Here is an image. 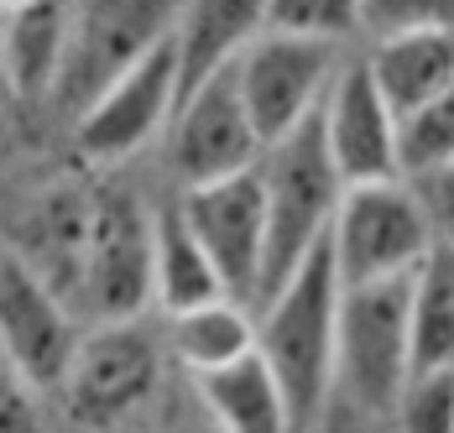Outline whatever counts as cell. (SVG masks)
I'll return each instance as SVG.
<instances>
[{
    "instance_id": "obj_1",
    "label": "cell",
    "mask_w": 454,
    "mask_h": 433,
    "mask_svg": "<svg viewBox=\"0 0 454 433\" xmlns=\"http://www.w3.org/2000/svg\"><path fill=\"white\" fill-rule=\"evenodd\" d=\"M340 266L329 251V235L298 261L272 293L262 298L256 350L272 366L293 429H309L329 413L334 387V319H340Z\"/></svg>"
},
{
    "instance_id": "obj_2",
    "label": "cell",
    "mask_w": 454,
    "mask_h": 433,
    "mask_svg": "<svg viewBox=\"0 0 454 433\" xmlns=\"http://www.w3.org/2000/svg\"><path fill=\"white\" fill-rule=\"evenodd\" d=\"M408 371H412L408 277L345 282L340 287V319H334V387H329V413L334 407H350L356 418H371V423L376 418H392Z\"/></svg>"
},
{
    "instance_id": "obj_3",
    "label": "cell",
    "mask_w": 454,
    "mask_h": 433,
    "mask_svg": "<svg viewBox=\"0 0 454 433\" xmlns=\"http://www.w3.org/2000/svg\"><path fill=\"white\" fill-rule=\"evenodd\" d=\"M256 168H262V193H267V256H262V287H256V303H262L277 282L329 235L334 204L345 193V177L329 162L318 110L303 126L277 136L272 146H262Z\"/></svg>"
},
{
    "instance_id": "obj_4",
    "label": "cell",
    "mask_w": 454,
    "mask_h": 433,
    "mask_svg": "<svg viewBox=\"0 0 454 433\" xmlns=\"http://www.w3.org/2000/svg\"><path fill=\"white\" fill-rule=\"evenodd\" d=\"M428 246H434V215L412 188H403L397 177L345 183L329 219V251L340 282L408 277Z\"/></svg>"
},
{
    "instance_id": "obj_5",
    "label": "cell",
    "mask_w": 454,
    "mask_h": 433,
    "mask_svg": "<svg viewBox=\"0 0 454 433\" xmlns=\"http://www.w3.org/2000/svg\"><path fill=\"white\" fill-rule=\"evenodd\" d=\"M178 0H68V37L52 94L84 110L115 74L173 32Z\"/></svg>"
},
{
    "instance_id": "obj_6",
    "label": "cell",
    "mask_w": 454,
    "mask_h": 433,
    "mask_svg": "<svg viewBox=\"0 0 454 433\" xmlns=\"http://www.w3.org/2000/svg\"><path fill=\"white\" fill-rule=\"evenodd\" d=\"M230 68H235V84H240V99L251 110V126L262 136V146H272L277 136L303 126L318 110L324 89L340 68V43L262 27L240 47V58Z\"/></svg>"
},
{
    "instance_id": "obj_7",
    "label": "cell",
    "mask_w": 454,
    "mask_h": 433,
    "mask_svg": "<svg viewBox=\"0 0 454 433\" xmlns=\"http://www.w3.org/2000/svg\"><path fill=\"white\" fill-rule=\"evenodd\" d=\"M152 303V215L126 188L90 193V235L74 308L99 319H137Z\"/></svg>"
},
{
    "instance_id": "obj_8",
    "label": "cell",
    "mask_w": 454,
    "mask_h": 433,
    "mask_svg": "<svg viewBox=\"0 0 454 433\" xmlns=\"http://www.w3.org/2000/svg\"><path fill=\"white\" fill-rule=\"evenodd\" d=\"M58 387L79 423L90 429L126 423L157 391V345L137 319H99L90 335H79Z\"/></svg>"
},
{
    "instance_id": "obj_9",
    "label": "cell",
    "mask_w": 454,
    "mask_h": 433,
    "mask_svg": "<svg viewBox=\"0 0 454 433\" xmlns=\"http://www.w3.org/2000/svg\"><path fill=\"white\" fill-rule=\"evenodd\" d=\"M188 230L199 235L204 256L215 261L230 298L256 308L262 287V256H267V193H262V168H240L225 177L188 183L178 199Z\"/></svg>"
},
{
    "instance_id": "obj_10",
    "label": "cell",
    "mask_w": 454,
    "mask_h": 433,
    "mask_svg": "<svg viewBox=\"0 0 454 433\" xmlns=\"http://www.w3.org/2000/svg\"><path fill=\"white\" fill-rule=\"evenodd\" d=\"M173 105H178V58L168 32L79 110V152L90 162H126L168 130Z\"/></svg>"
},
{
    "instance_id": "obj_11",
    "label": "cell",
    "mask_w": 454,
    "mask_h": 433,
    "mask_svg": "<svg viewBox=\"0 0 454 433\" xmlns=\"http://www.w3.org/2000/svg\"><path fill=\"white\" fill-rule=\"evenodd\" d=\"M168 157H173V173L183 177V188L204 177L240 173L262 157V136L240 99L235 68H220L204 84L178 94L173 121H168Z\"/></svg>"
},
{
    "instance_id": "obj_12",
    "label": "cell",
    "mask_w": 454,
    "mask_h": 433,
    "mask_svg": "<svg viewBox=\"0 0 454 433\" xmlns=\"http://www.w3.org/2000/svg\"><path fill=\"white\" fill-rule=\"evenodd\" d=\"M79 345L68 303L21 256L0 261V355L21 387H58Z\"/></svg>"
},
{
    "instance_id": "obj_13",
    "label": "cell",
    "mask_w": 454,
    "mask_h": 433,
    "mask_svg": "<svg viewBox=\"0 0 454 433\" xmlns=\"http://www.w3.org/2000/svg\"><path fill=\"white\" fill-rule=\"evenodd\" d=\"M318 130L329 146V162L345 183H371V177H397V110L376 89L365 58L340 63L334 79L318 99Z\"/></svg>"
},
{
    "instance_id": "obj_14",
    "label": "cell",
    "mask_w": 454,
    "mask_h": 433,
    "mask_svg": "<svg viewBox=\"0 0 454 433\" xmlns=\"http://www.w3.org/2000/svg\"><path fill=\"white\" fill-rule=\"evenodd\" d=\"M262 27H267V0H178V16H173L178 94L230 68Z\"/></svg>"
},
{
    "instance_id": "obj_15",
    "label": "cell",
    "mask_w": 454,
    "mask_h": 433,
    "mask_svg": "<svg viewBox=\"0 0 454 433\" xmlns=\"http://www.w3.org/2000/svg\"><path fill=\"white\" fill-rule=\"evenodd\" d=\"M365 68H371L376 89L387 94V105L397 115H408L454 79V21H423V27L381 32Z\"/></svg>"
},
{
    "instance_id": "obj_16",
    "label": "cell",
    "mask_w": 454,
    "mask_h": 433,
    "mask_svg": "<svg viewBox=\"0 0 454 433\" xmlns=\"http://www.w3.org/2000/svg\"><path fill=\"white\" fill-rule=\"evenodd\" d=\"M199 382V397L215 418V429L230 433H282L293 429L287 418V402H282V387H277L272 366L262 360V350H246L225 366H209V371H193Z\"/></svg>"
},
{
    "instance_id": "obj_17",
    "label": "cell",
    "mask_w": 454,
    "mask_h": 433,
    "mask_svg": "<svg viewBox=\"0 0 454 433\" xmlns=\"http://www.w3.org/2000/svg\"><path fill=\"white\" fill-rule=\"evenodd\" d=\"M68 37V0H32L0 16V47H5V84L21 99H43L58 84Z\"/></svg>"
},
{
    "instance_id": "obj_18",
    "label": "cell",
    "mask_w": 454,
    "mask_h": 433,
    "mask_svg": "<svg viewBox=\"0 0 454 433\" xmlns=\"http://www.w3.org/2000/svg\"><path fill=\"white\" fill-rule=\"evenodd\" d=\"M152 298L168 313H183V308L209 303V298H225V282H220L215 261L204 256V246L188 230L178 204L152 215Z\"/></svg>"
},
{
    "instance_id": "obj_19",
    "label": "cell",
    "mask_w": 454,
    "mask_h": 433,
    "mask_svg": "<svg viewBox=\"0 0 454 433\" xmlns=\"http://www.w3.org/2000/svg\"><path fill=\"white\" fill-rule=\"evenodd\" d=\"M84 235H90V193H79V188H58V193H47L43 204L32 209L27 256L21 261L43 277L63 303H74V287H79Z\"/></svg>"
},
{
    "instance_id": "obj_20",
    "label": "cell",
    "mask_w": 454,
    "mask_h": 433,
    "mask_svg": "<svg viewBox=\"0 0 454 433\" xmlns=\"http://www.w3.org/2000/svg\"><path fill=\"white\" fill-rule=\"evenodd\" d=\"M408 340L412 371L454 366V246L434 240L408 272Z\"/></svg>"
},
{
    "instance_id": "obj_21",
    "label": "cell",
    "mask_w": 454,
    "mask_h": 433,
    "mask_svg": "<svg viewBox=\"0 0 454 433\" xmlns=\"http://www.w3.org/2000/svg\"><path fill=\"white\" fill-rule=\"evenodd\" d=\"M173 350L188 371H209V366H225L235 355L256 350V319H251V303L240 298H209V303H193L173 313Z\"/></svg>"
},
{
    "instance_id": "obj_22",
    "label": "cell",
    "mask_w": 454,
    "mask_h": 433,
    "mask_svg": "<svg viewBox=\"0 0 454 433\" xmlns=\"http://www.w3.org/2000/svg\"><path fill=\"white\" fill-rule=\"evenodd\" d=\"M397 162L403 173H434L454 162V79L439 94H428L418 110L397 115Z\"/></svg>"
},
{
    "instance_id": "obj_23",
    "label": "cell",
    "mask_w": 454,
    "mask_h": 433,
    "mask_svg": "<svg viewBox=\"0 0 454 433\" xmlns=\"http://www.w3.org/2000/svg\"><path fill=\"white\" fill-rule=\"evenodd\" d=\"M392 418L412 433H454V366L408 371Z\"/></svg>"
},
{
    "instance_id": "obj_24",
    "label": "cell",
    "mask_w": 454,
    "mask_h": 433,
    "mask_svg": "<svg viewBox=\"0 0 454 433\" xmlns=\"http://www.w3.org/2000/svg\"><path fill=\"white\" fill-rule=\"evenodd\" d=\"M267 27L345 43L350 32H361V0H267Z\"/></svg>"
},
{
    "instance_id": "obj_25",
    "label": "cell",
    "mask_w": 454,
    "mask_h": 433,
    "mask_svg": "<svg viewBox=\"0 0 454 433\" xmlns=\"http://www.w3.org/2000/svg\"><path fill=\"white\" fill-rule=\"evenodd\" d=\"M423 21H454V0H361V27L397 32Z\"/></svg>"
},
{
    "instance_id": "obj_26",
    "label": "cell",
    "mask_w": 454,
    "mask_h": 433,
    "mask_svg": "<svg viewBox=\"0 0 454 433\" xmlns=\"http://www.w3.org/2000/svg\"><path fill=\"white\" fill-rule=\"evenodd\" d=\"M423 177H434V204H428V215H439L454 230V162H444V168H434V173H423Z\"/></svg>"
},
{
    "instance_id": "obj_27",
    "label": "cell",
    "mask_w": 454,
    "mask_h": 433,
    "mask_svg": "<svg viewBox=\"0 0 454 433\" xmlns=\"http://www.w3.org/2000/svg\"><path fill=\"white\" fill-rule=\"evenodd\" d=\"M16 5H32V0H0V16H5V11H16Z\"/></svg>"
},
{
    "instance_id": "obj_28",
    "label": "cell",
    "mask_w": 454,
    "mask_h": 433,
    "mask_svg": "<svg viewBox=\"0 0 454 433\" xmlns=\"http://www.w3.org/2000/svg\"><path fill=\"white\" fill-rule=\"evenodd\" d=\"M0 89H5V47H0Z\"/></svg>"
}]
</instances>
